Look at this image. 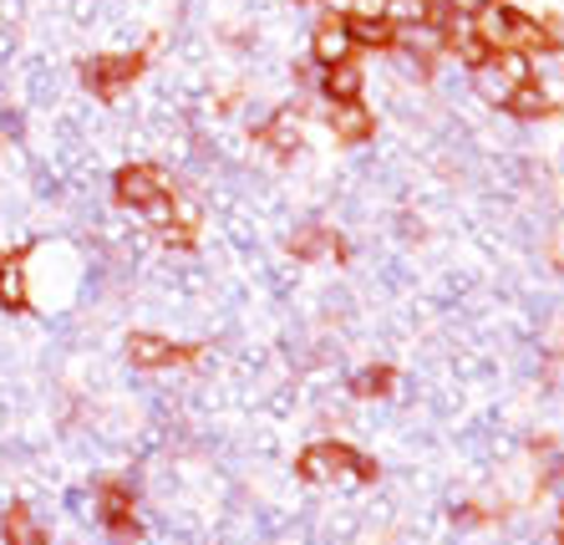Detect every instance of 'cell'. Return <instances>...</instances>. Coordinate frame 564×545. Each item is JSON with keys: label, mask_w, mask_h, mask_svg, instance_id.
Here are the masks:
<instances>
[{"label": "cell", "mask_w": 564, "mask_h": 545, "mask_svg": "<svg viewBox=\"0 0 564 545\" xmlns=\"http://www.w3.org/2000/svg\"><path fill=\"white\" fill-rule=\"evenodd\" d=\"M295 474L315 490H346V484H377L381 464L346 439H315L295 453Z\"/></svg>", "instance_id": "cell-1"}, {"label": "cell", "mask_w": 564, "mask_h": 545, "mask_svg": "<svg viewBox=\"0 0 564 545\" xmlns=\"http://www.w3.org/2000/svg\"><path fill=\"white\" fill-rule=\"evenodd\" d=\"M143 72H148V56L138 52V46H132V52H93V56H82L77 82H82V93L87 97L118 107Z\"/></svg>", "instance_id": "cell-2"}, {"label": "cell", "mask_w": 564, "mask_h": 545, "mask_svg": "<svg viewBox=\"0 0 564 545\" xmlns=\"http://www.w3.org/2000/svg\"><path fill=\"white\" fill-rule=\"evenodd\" d=\"M178 179H173L163 163H153V159H132V163H122L118 173H112V204L118 210H128V214H148L153 204H169V200H178Z\"/></svg>", "instance_id": "cell-3"}, {"label": "cell", "mask_w": 564, "mask_h": 545, "mask_svg": "<svg viewBox=\"0 0 564 545\" xmlns=\"http://www.w3.org/2000/svg\"><path fill=\"white\" fill-rule=\"evenodd\" d=\"M122 357H128L132 373H169V367H178V362H198L204 352L173 342V336H163V332H128Z\"/></svg>", "instance_id": "cell-4"}, {"label": "cell", "mask_w": 564, "mask_h": 545, "mask_svg": "<svg viewBox=\"0 0 564 545\" xmlns=\"http://www.w3.org/2000/svg\"><path fill=\"white\" fill-rule=\"evenodd\" d=\"M321 122H326V133L341 148H367L381 128L377 107H371L367 97H361V103H321Z\"/></svg>", "instance_id": "cell-5"}, {"label": "cell", "mask_w": 564, "mask_h": 545, "mask_svg": "<svg viewBox=\"0 0 564 545\" xmlns=\"http://www.w3.org/2000/svg\"><path fill=\"white\" fill-rule=\"evenodd\" d=\"M305 56H311V67H336L346 56H356L351 46V31H346V11H321L311 21V36H305Z\"/></svg>", "instance_id": "cell-6"}, {"label": "cell", "mask_w": 564, "mask_h": 545, "mask_svg": "<svg viewBox=\"0 0 564 545\" xmlns=\"http://www.w3.org/2000/svg\"><path fill=\"white\" fill-rule=\"evenodd\" d=\"M367 62L361 56H346V62H336V67H321L315 72V97L321 103H361L367 97Z\"/></svg>", "instance_id": "cell-7"}, {"label": "cell", "mask_w": 564, "mask_h": 545, "mask_svg": "<svg viewBox=\"0 0 564 545\" xmlns=\"http://www.w3.org/2000/svg\"><path fill=\"white\" fill-rule=\"evenodd\" d=\"M0 311L6 317H26L31 311V270H26V250L21 245L0 250Z\"/></svg>", "instance_id": "cell-8"}, {"label": "cell", "mask_w": 564, "mask_h": 545, "mask_svg": "<svg viewBox=\"0 0 564 545\" xmlns=\"http://www.w3.org/2000/svg\"><path fill=\"white\" fill-rule=\"evenodd\" d=\"M0 545H52V531L26 500H11L0 510Z\"/></svg>", "instance_id": "cell-9"}, {"label": "cell", "mask_w": 564, "mask_h": 545, "mask_svg": "<svg viewBox=\"0 0 564 545\" xmlns=\"http://www.w3.org/2000/svg\"><path fill=\"white\" fill-rule=\"evenodd\" d=\"M513 122H550V118H560V93H554L550 82H524L519 93L509 97V107H503Z\"/></svg>", "instance_id": "cell-10"}, {"label": "cell", "mask_w": 564, "mask_h": 545, "mask_svg": "<svg viewBox=\"0 0 564 545\" xmlns=\"http://www.w3.org/2000/svg\"><path fill=\"white\" fill-rule=\"evenodd\" d=\"M346 31H351L356 56H367V52L387 56L397 46V26L387 21V15H356V11H346Z\"/></svg>", "instance_id": "cell-11"}, {"label": "cell", "mask_w": 564, "mask_h": 545, "mask_svg": "<svg viewBox=\"0 0 564 545\" xmlns=\"http://www.w3.org/2000/svg\"><path fill=\"white\" fill-rule=\"evenodd\" d=\"M346 393H351L356 403H381L397 393V367L392 362H367V367H356L351 383H346Z\"/></svg>", "instance_id": "cell-12"}, {"label": "cell", "mask_w": 564, "mask_h": 545, "mask_svg": "<svg viewBox=\"0 0 564 545\" xmlns=\"http://www.w3.org/2000/svg\"><path fill=\"white\" fill-rule=\"evenodd\" d=\"M468 82H473V93L484 97V103H488V107H499V113H503V107H509L513 87H509V82H503V77H499V67H494V56H488L484 67H473V72H468Z\"/></svg>", "instance_id": "cell-13"}, {"label": "cell", "mask_w": 564, "mask_h": 545, "mask_svg": "<svg viewBox=\"0 0 564 545\" xmlns=\"http://www.w3.org/2000/svg\"><path fill=\"white\" fill-rule=\"evenodd\" d=\"M494 67H499V77L509 82L513 93H519L524 82L539 77V67H534V56H529V52H494Z\"/></svg>", "instance_id": "cell-14"}, {"label": "cell", "mask_w": 564, "mask_h": 545, "mask_svg": "<svg viewBox=\"0 0 564 545\" xmlns=\"http://www.w3.org/2000/svg\"><path fill=\"white\" fill-rule=\"evenodd\" d=\"M554 545H564V505H560V515H554Z\"/></svg>", "instance_id": "cell-15"}]
</instances>
